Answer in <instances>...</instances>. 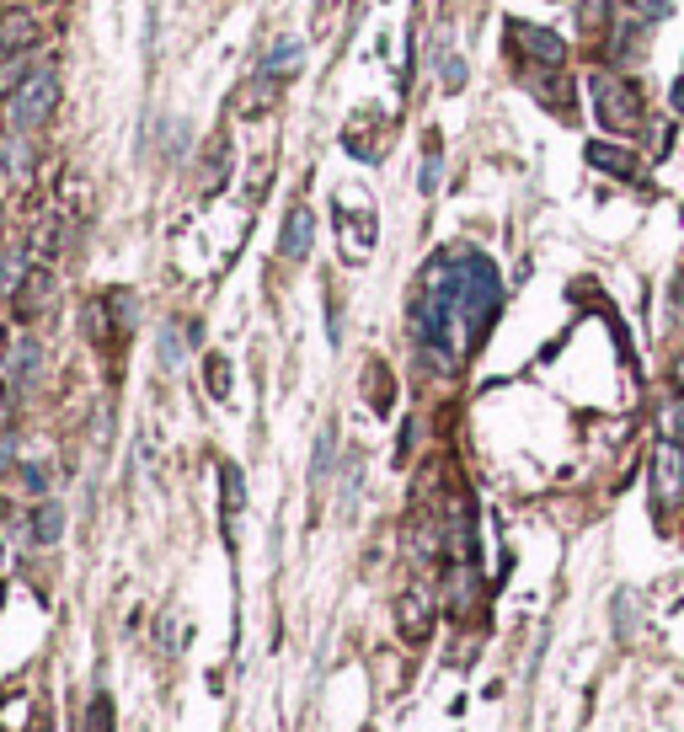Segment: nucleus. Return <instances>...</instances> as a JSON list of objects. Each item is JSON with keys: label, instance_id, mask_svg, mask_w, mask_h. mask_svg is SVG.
I'll use <instances>...</instances> for the list:
<instances>
[{"label": "nucleus", "instance_id": "nucleus-4", "mask_svg": "<svg viewBox=\"0 0 684 732\" xmlns=\"http://www.w3.org/2000/svg\"><path fill=\"white\" fill-rule=\"evenodd\" d=\"M652 492H658V503H668V508L684 503V444L679 439H663L652 449Z\"/></svg>", "mask_w": 684, "mask_h": 732}, {"label": "nucleus", "instance_id": "nucleus-21", "mask_svg": "<svg viewBox=\"0 0 684 732\" xmlns=\"http://www.w3.org/2000/svg\"><path fill=\"white\" fill-rule=\"evenodd\" d=\"M433 188H439V161L423 166V193H433Z\"/></svg>", "mask_w": 684, "mask_h": 732}, {"label": "nucleus", "instance_id": "nucleus-20", "mask_svg": "<svg viewBox=\"0 0 684 732\" xmlns=\"http://www.w3.org/2000/svg\"><path fill=\"white\" fill-rule=\"evenodd\" d=\"M642 11H647V17H668V11H674V0H642Z\"/></svg>", "mask_w": 684, "mask_h": 732}, {"label": "nucleus", "instance_id": "nucleus-5", "mask_svg": "<svg viewBox=\"0 0 684 732\" xmlns=\"http://www.w3.org/2000/svg\"><path fill=\"white\" fill-rule=\"evenodd\" d=\"M513 38H519V49L530 54V59H540V65H562L567 59V43L551 33V27H513Z\"/></svg>", "mask_w": 684, "mask_h": 732}, {"label": "nucleus", "instance_id": "nucleus-8", "mask_svg": "<svg viewBox=\"0 0 684 732\" xmlns=\"http://www.w3.org/2000/svg\"><path fill=\"white\" fill-rule=\"evenodd\" d=\"M59 529H65V508H59V503H43V508L33 513V540H38V545H54Z\"/></svg>", "mask_w": 684, "mask_h": 732}, {"label": "nucleus", "instance_id": "nucleus-24", "mask_svg": "<svg viewBox=\"0 0 684 732\" xmlns=\"http://www.w3.org/2000/svg\"><path fill=\"white\" fill-rule=\"evenodd\" d=\"M0 417H6V407H0Z\"/></svg>", "mask_w": 684, "mask_h": 732}, {"label": "nucleus", "instance_id": "nucleus-2", "mask_svg": "<svg viewBox=\"0 0 684 732\" xmlns=\"http://www.w3.org/2000/svg\"><path fill=\"white\" fill-rule=\"evenodd\" d=\"M54 102H59V75L49 65H33L17 86L6 91V123H11V134H33L38 123L54 113Z\"/></svg>", "mask_w": 684, "mask_h": 732}, {"label": "nucleus", "instance_id": "nucleus-1", "mask_svg": "<svg viewBox=\"0 0 684 732\" xmlns=\"http://www.w3.org/2000/svg\"><path fill=\"white\" fill-rule=\"evenodd\" d=\"M503 305L497 268L481 252H444L423 273V289L412 300V332L439 369H455L460 353H471Z\"/></svg>", "mask_w": 684, "mask_h": 732}, {"label": "nucleus", "instance_id": "nucleus-12", "mask_svg": "<svg viewBox=\"0 0 684 732\" xmlns=\"http://www.w3.org/2000/svg\"><path fill=\"white\" fill-rule=\"evenodd\" d=\"M578 22L588 27V33H599L604 22H610V0H583V11H578Z\"/></svg>", "mask_w": 684, "mask_h": 732}, {"label": "nucleus", "instance_id": "nucleus-7", "mask_svg": "<svg viewBox=\"0 0 684 732\" xmlns=\"http://www.w3.org/2000/svg\"><path fill=\"white\" fill-rule=\"evenodd\" d=\"M310 230H316V225H310V214L294 209L284 220V257H305L310 252Z\"/></svg>", "mask_w": 684, "mask_h": 732}, {"label": "nucleus", "instance_id": "nucleus-19", "mask_svg": "<svg viewBox=\"0 0 684 732\" xmlns=\"http://www.w3.org/2000/svg\"><path fill=\"white\" fill-rule=\"evenodd\" d=\"M444 86H449V91L465 86V65H460V59H444Z\"/></svg>", "mask_w": 684, "mask_h": 732}, {"label": "nucleus", "instance_id": "nucleus-17", "mask_svg": "<svg viewBox=\"0 0 684 732\" xmlns=\"http://www.w3.org/2000/svg\"><path fill=\"white\" fill-rule=\"evenodd\" d=\"M209 391L225 396L230 391V375H225V358H209Z\"/></svg>", "mask_w": 684, "mask_h": 732}, {"label": "nucleus", "instance_id": "nucleus-6", "mask_svg": "<svg viewBox=\"0 0 684 732\" xmlns=\"http://www.w3.org/2000/svg\"><path fill=\"white\" fill-rule=\"evenodd\" d=\"M588 161H594L599 171H610V177H620V182H636V177H642V171H636V155L620 150V145H604V139H594V145H588Z\"/></svg>", "mask_w": 684, "mask_h": 732}, {"label": "nucleus", "instance_id": "nucleus-3", "mask_svg": "<svg viewBox=\"0 0 684 732\" xmlns=\"http://www.w3.org/2000/svg\"><path fill=\"white\" fill-rule=\"evenodd\" d=\"M588 91H594V113H599V123L604 129H642V91H636L631 81H620V75H594V81H588Z\"/></svg>", "mask_w": 684, "mask_h": 732}, {"label": "nucleus", "instance_id": "nucleus-11", "mask_svg": "<svg viewBox=\"0 0 684 732\" xmlns=\"http://www.w3.org/2000/svg\"><path fill=\"white\" fill-rule=\"evenodd\" d=\"M300 59H305L300 38H284V43H278V49H273L268 59H262V70H268V75H284L289 65H300Z\"/></svg>", "mask_w": 684, "mask_h": 732}, {"label": "nucleus", "instance_id": "nucleus-13", "mask_svg": "<svg viewBox=\"0 0 684 732\" xmlns=\"http://www.w3.org/2000/svg\"><path fill=\"white\" fill-rule=\"evenodd\" d=\"M33 38V22L27 17H11L6 27H0V49H17V43H27Z\"/></svg>", "mask_w": 684, "mask_h": 732}, {"label": "nucleus", "instance_id": "nucleus-15", "mask_svg": "<svg viewBox=\"0 0 684 732\" xmlns=\"http://www.w3.org/2000/svg\"><path fill=\"white\" fill-rule=\"evenodd\" d=\"M91 732H113V700L107 695L91 700Z\"/></svg>", "mask_w": 684, "mask_h": 732}, {"label": "nucleus", "instance_id": "nucleus-9", "mask_svg": "<svg viewBox=\"0 0 684 732\" xmlns=\"http://www.w3.org/2000/svg\"><path fill=\"white\" fill-rule=\"evenodd\" d=\"M38 364H43V348H38V342H22V348L11 353V375H17V385H33Z\"/></svg>", "mask_w": 684, "mask_h": 732}, {"label": "nucleus", "instance_id": "nucleus-14", "mask_svg": "<svg viewBox=\"0 0 684 732\" xmlns=\"http://www.w3.org/2000/svg\"><path fill=\"white\" fill-rule=\"evenodd\" d=\"M22 268H27L22 252H6V257H0V289H17V284H22Z\"/></svg>", "mask_w": 684, "mask_h": 732}, {"label": "nucleus", "instance_id": "nucleus-22", "mask_svg": "<svg viewBox=\"0 0 684 732\" xmlns=\"http://www.w3.org/2000/svg\"><path fill=\"white\" fill-rule=\"evenodd\" d=\"M6 460H11V449H6V444H0V471H6Z\"/></svg>", "mask_w": 684, "mask_h": 732}, {"label": "nucleus", "instance_id": "nucleus-23", "mask_svg": "<svg viewBox=\"0 0 684 732\" xmlns=\"http://www.w3.org/2000/svg\"><path fill=\"white\" fill-rule=\"evenodd\" d=\"M679 385H684V364H679Z\"/></svg>", "mask_w": 684, "mask_h": 732}, {"label": "nucleus", "instance_id": "nucleus-18", "mask_svg": "<svg viewBox=\"0 0 684 732\" xmlns=\"http://www.w3.org/2000/svg\"><path fill=\"white\" fill-rule=\"evenodd\" d=\"M663 428H668V439H679V444H684V401H674V407H668Z\"/></svg>", "mask_w": 684, "mask_h": 732}, {"label": "nucleus", "instance_id": "nucleus-16", "mask_svg": "<svg viewBox=\"0 0 684 732\" xmlns=\"http://www.w3.org/2000/svg\"><path fill=\"white\" fill-rule=\"evenodd\" d=\"M161 364H171V369L182 364V337L171 332V326H166V332H161Z\"/></svg>", "mask_w": 684, "mask_h": 732}, {"label": "nucleus", "instance_id": "nucleus-10", "mask_svg": "<svg viewBox=\"0 0 684 732\" xmlns=\"http://www.w3.org/2000/svg\"><path fill=\"white\" fill-rule=\"evenodd\" d=\"M0 161L11 166V177H27V171H33V145H27L22 134L6 139V145H0Z\"/></svg>", "mask_w": 684, "mask_h": 732}]
</instances>
